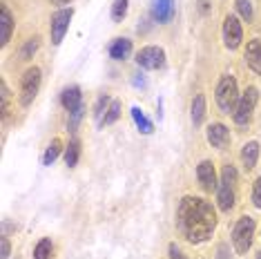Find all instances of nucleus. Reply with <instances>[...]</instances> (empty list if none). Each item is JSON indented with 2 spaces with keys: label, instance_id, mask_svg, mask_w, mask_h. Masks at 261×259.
I'll use <instances>...</instances> for the list:
<instances>
[{
  "label": "nucleus",
  "instance_id": "dca6fc26",
  "mask_svg": "<svg viewBox=\"0 0 261 259\" xmlns=\"http://www.w3.org/2000/svg\"><path fill=\"white\" fill-rule=\"evenodd\" d=\"M108 51H110V58H114V61H125V58L132 54V40L129 38H114Z\"/></svg>",
  "mask_w": 261,
  "mask_h": 259
},
{
  "label": "nucleus",
  "instance_id": "f704fd0d",
  "mask_svg": "<svg viewBox=\"0 0 261 259\" xmlns=\"http://www.w3.org/2000/svg\"><path fill=\"white\" fill-rule=\"evenodd\" d=\"M257 259H261V248H259V252H257Z\"/></svg>",
  "mask_w": 261,
  "mask_h": 259
},
{
  "label": "nucleus",
  "instance_id": "f3484780",
  "mask_svg": "<svg viewBox=\"0 0 261 259\" xmlns=\"http://www.w3.org/2000/svg\"><path fill=\"white\" fill-rule=\"evenodd\" d=\"M241 161H243V168L246 170H252L254 166H257V161H259V143L257 141H248V143L243 145Z\"/></svg>",
  "mask_w": 261,
  "mask_h": 259
},
{
  "label": "nucleus",
  "instance_id": "20e7f679",
  "mask_svg": "<svg viewBox=\"0 0 261 259\" xmlns=\"http://www.w3.org/2000/svg\"><path fill=\"white\" fill-rule=\"evenodd\" d=\"M254 232H257V221L248 215L239 217V221L234 223V230H232V246H234L237 255H246L250 250V246L254 241Z\"/></svg>",
  "mask_w": 261,
  "mask_h": 259
},
{
  "label": "nucleus",
  "instance_id": "423d86ee",
  "mask_svg": "<svg viewBox=\"0 0 261 259\" xmlns=\"http://www.w3.org/2000/svg\"><path fill=\"white\" fill-rule=\"evenodd\" d=\"M257 101H259V90L254 85H250L246 92L239 96V103L232 112V119L237 125H248L252 121V114H254V108H257Z\"/></svg>",
  "mask_w": 261,
  "mask_h": 259
},
{
  "label": "nucleus",
  "instance_id": "f257e3e1",
  "mask_svg": "<svg viewBox=\"0 0 261 259\" xmlns=\"http://www.w3.org/2000/svg\"><path fill=\"white\" fill-rule=\"evenodd\" d=\"M176 228L190 244H203L217 228V213L203 197H183L176 208Z\"/></svg>",
  "mask_w": 261,
  "mask_h": 259
},
{
  "label": "nucleus",
  "instance_id": "c85d7f7f",
  "mask_svg": "<svg viewBox=\"0 0 261 259\" xmlns=\"http://www.w3.org/2000/svg\"><path fill=\"white\" fill-rule=\"evenodd\" d=\"M3 116H7V112H9V87H7V83L3 81Z\"/></svg>",
  "mask_w": 261,
  "mask_h": 259
},
{
  "label": "nucleus",
  "instance_id": "c756f323",
  "mask_svg": "<svg viewBox=\"0 0 261 259\" xmlns=\"http://www.w3.org/2000/svg\"><path fill=\"white\" fill-rule=\"evenodd\" d=\"M0 248H3V259H9V255H11V244H9V239L7 237H0Z\"/></svg>",
  "mask_w": 261,
  "mask_h": 259
},
{
  "label": "nucleus",
  "instance_id": "a878e982",
  "mask_svg": "<svg viewBox=\"0 0 261 259\" xmlns=\"http://www.w3.org/2000/svg\"><path fill=\"white\" fill-rule=\"evenodd\" d=\"M237 9H239V14H241L243 20L252 22L254 11H252V3H250V0H237Z\"/></svg>",
  "mask_w": 261,
  "mask_h": 259
},
{
  "label": "nucleus",
  "instance_id": "39448f33",
  "mask_svg": "<svg viewBox=\"0 0 261 259\" xmlns=\"http://www.w3.org/2000/svg\"><path fill=\"white\" fill-rule=\"evenodd\" d=\"M61 103L63 108L69 112V130H76L79 123L85 114V103H83V94H81V87H65L63 94H61Z\"/></svg>",
  "mask_w": 261,
  "mask_h": 259
},
{
  "label": "nucleus",
  "instance_id": "7ed1b4c3",
  "mask_svg": "<svg viewBox=\"0 0 261 259\" xmlns=\"http://www.w3.org/2000/svg\"><path fill=\"white\" fill-rule=\"evenodd\" d=\"M239 85H237V79L232 74H223L217 83V90H215V98H217V105L219 110L230 114L234 112L237 103H239Z\"/></svg>",
  "mask_w": 261,
  "mask_h": 259
},
{
  "label": "nucleus",
  "instance_id": "0eeeda50",
  "mask_svg": "<svg viewBox=\"0 0 261 259\" xmlns=\"http://www.w3.org/2000/svg\"><path fill=\"white\" fill-rule=\"evenodd\" d=\"M40 81H43V72L40 67H29L20 79V92H18V98H20V105H29L34 103V98L38 96V90H40Z\"/></svg>",
  "mask_w": 261,
  "mask_h": 259
},
{
  "label": "nucleus",
  "instance_id": "f8f14e48",
  "mask_svg": "<svg viewBox=\"0 0 261 259\" xmlns=\"http://www.w3.org/2000/svg\"><path fill=\"white\" fill-rule=\"evenodd\" d=\"M205 137H207V143H210L212 148L223 150V148H228V143H230V130L225 127L223 123H212V125L207 127Z\"/></svg>",
  "mask_w": 261,
  "mask_h": 259
},
{
  "label": "nucleus",
  "instance_id": "6e6552de",
  "mask_svg": "<svg viewBox=\"0 0 261 259\" xmlns=\"http://www.w3.org/2000/svg\"><path fill=\"white\" fill-rule=\"evenodd\" d=\"M74 18V9H58L51 14V22H49V36H51V45H61L65 34L69 29V22Z\"/></svg>",
  "mask_w": 261,
  "mask_h": 259
},
{
  "label": "nucleus",
  "instance_id": "cd10ccee",
  "mask_svg": "<svg viewBox=\"0 0 261 259\" xmlns=\"http://www.w3.org/2000/svg\"><path fill=\"white\" fill-rule=\"evenodd\" d=\"M252 203H254V208L261 210V176L252 184Z\"/></svg>",
  "mask_w": 261,
  "mask_h": 259
},
{
  "label": "nucleus",
  "instance_id": "72a5a7b5",
  "mask_svg": "<svg viewBox=\"0 0 261 259\" xmlns=\"http://www.w3.org/2000/svg\"><path fill=\"white\" fill-rule=\"evenodd\" d=\"M51 3H54V5H69L72 0H51Z\"/></svg>",
  "mask_w": 261,
  "mask_h": 259
},
{
  "label": "nucleus",
  "instance_id": "7c9ffc66",
  "mask_svg": "<svg viewBox=\"0 0 261 259\" xmlns=\"http://www.w3.org/2000/svg\"><path fill=\"white\" fill-rule=\"evenodd\" d=\"M168 252H170V259H186V255H183L181 248H179V246H176V244H170Z\"/></svg>",
  "mask_w": 261,
  "mask_h": 259
},
{
  "label": "nucleus",
  "instance_id": "b1692460",
  "mask_svg": "<svg viewBox=\"0 0 261 259\" xmlns=\"http://www.w3.org/2000/svg\"><path fill=\"white\" fill-rule=\"evenodd\" d=\"M38 47H40V38H38V36H34V38L25 40V45H22V47H20V51H18L20 61H29V58H34V54L38 51Z\"/></svg>",
  "mask_w": 261,
  "mask_h": 259
},
{
  "label": "nucleus",
  "instance_id": "1a4fd4ad",
  "mask_svg": "<svg viewBox=\"0 0 261 259\" xmlns=\"http://www.w3.org/2000/svg\"><path fill=\"white\" fill-rule=\"evenodd\" d=\"M136 63H139V67H143V69H161L165 65L163 47H156V45L143 47V49L136 54Z\"/></svg>",
  "mask_w": 261,
  "mask_h": 259
},
{
  "label": "nucleus",
  "instance_id": "9d476101",
  "mask_svg": "<svg viewBox=\"0 0 261 259\" xmlns=\"http://www.w3.org/2000/svg\"><path fill=\"white\" fill-rule=\"evenodd\" d=\"M243 40V27L237 16L228 14L223 18V45L228 47V49H237V47L241 45Z\"/></svg>",
  "mask_w": 261,
  "mask_h": 259
},
{
  "label": "nucleus",
  "instance_id": "6ab92c4d",
  "mask_svg": "<svg viewBox=\"0 0 261 259\" xmlns=\"http://www.w3.org/2000/svg\"><path fill=\"white\" fill-rule=\"evenodd\" d=\"M132 119H134V123H136V127H139L143 134H152V132H154L152 121H147V119H145V114L141 112L139 105H134V108H132Z\"/></svg>",
  "mask_w": 261,
  "mask_h": 259
},
{
  "label": "nucleus",
  "instance_id": "473e14b6",
  "mask_svg": "<svg viewBox=\"0 0 261 259\" xmlns=\"http://www.w3.org/2000/svg\"><path fill=\"white\" fill-rule=\"evenodd\" d=\"M199 9H201V14H205L207 11V0H199Z\"/></svg>",
  "mask_w": 261,
  "mask_h": 259
},
{
  "label": "nucleus",
  "instance_id": "a211bd4d",
  "mask_svg": "<svg viewBox=\"0 0 261 259\" xmlns=\"http://www.w3.org/2000/svg\"><path fill=\"white\" fill-rule=\"evenodd\" d=\"M190 110H192L190 112V116H192L194 127H199L201 123H203V119H205V96L203 94H197V96L192 98V108Z\"/></svg>",
  "mask_w": 261,
  "mask_h": 259
},
{
  "label": "nucleus",
  "instance_id": "ddd939ff",
  "mask_svg": "<svg viewBox=\"0 0 261 259\" xmlns=\"http://www.w3.org/2000/svg\"><path fill=\"white\" fill-rule=\"evenodd\" d=\"M174 14H176L174 0H152V18L156 22L165 25V22L174 18Z\"/></svg>",
  "mask_w": 261,
  "mask_h": 259
},
{
  "label": "nucleus",
  "instance_id": "aec40b11",
  "mask_svg": "<svg viewBox=\"0 0 261 259\" xmlns=\"http://www.w3.org/2000/svg\"><path fill=\"white\" fill-rule=\"evenodd\" d=\"M110 105H112V98L108 96V94H100L96 105H94V119L98 121V125H103V119H105V114H108Z\"/></svg>",
  "mask_w": 261,
  "mask_h": 259
},
{
  "label": "nucleus",
  "instance_id": "2f4dec72",
  "mask_svg": "<svg viewBox=\"0 0 261 259\" xmlns=\"http://www.w3.org/2000/svg\"><path fill=\"white\" fill-rule=\"evenodd\" d=\"M219 259H228V246H219Z\"/></svg>",
  "mask_w": 261,
  "mask_h": 259
},
{
  "label": "nucleus",
  "instance_id": "4468645a",
  "mask_svg": "<svg viewBox=\"0 0 261 259\" xmlns=\"http://www.w3.org/2000/svg\"><path fill=\"white\" fill-rule=\"evenodd\" d=\"M243 58H246L248 67H250L254 74H259V76H261V40H259V38L248 40V45H246V54H243Z\"/></svg>",
  "mask_w": 261,
  "mask_h": 259
},
{
  "label": "nucleus",
  "instance_id": "5701e85b",
  "mask_svg": "<svg viewBox=\"0 0 261 259\" xmlns=\"http://www.w3.org/2000/svg\"><path fill=\"white\" fill-rule=\"evenodd\" d=\"M51 252H54V244H51L49 237H45L34 248V259H51Z\"/></svg>",
  "mask_w": 261,
  "mask_h": 259
},
{
  "label": "nucleus",
  "instance_id": "f03ea898",
  "mask_svg": "<svg viewBox=\"0 0 261 259\" xmlns=\"http://www.w3.org/2000/svg\"><path fill=\"white\" fill-rule=\"evenodd\" d=\"M234 199H237V170L232 166H225L221 172L217 186V205L221 213H230L234 208Z\"/></svg>",
  "mask_w": 261,
  "mask_h": 259
},
{
  "label": "nucleus",
  "instance_id": "2eb2a0df",
  "mask_svg": "<svg viewBox=\"0 0 261 259\" xmlns=\"http://www.w3.org/2000/svg\"><path fill=\"white\" fill-rule=\"evenodd\" d=\"M0 29H3V34H0V43H3V47H5L11 40V34H14V16H11L7 5H0Z\"/></svg>",
  "mask_w": 261,
  "mask_h": 259
},
{
  "label": "nucleus",
  "instance_id": "bb28decb",
  "mask_svg": "<svg viewBox=\"0 0 261 259\" xmlns=\"http://www.w3.org/2000/svg\"><path fill=\"white\" fill-rule=\"evenodd\" d=\"M118 116H121V101H112L108 114H105V119H103V125H112V123H116Z\"/></svg>",
  "mask_w": 261,
  "mask_h": 259
},
{
  "label": "nucleus",
  "instance_id": "4be33fe9",
  "mask_svg": "<svg viewBox=\"0 0 261 259\" xmlns=\"http://www.w3.org/2000/svg\"><path fill=\"white\" fill-rule=\"evenodd\" d=\"M79 159H81V143L74 139V141H69V145L65 148V163H67L69 168H76Z\"/></svg>",
  "mask_w": 261,
  "mask_h": 259
},
{
  "label": "nucleus",
  "instance_id": "412c9836",
  "mask_svg": "<svg viewBox=\"0 0 261 259\" xmlns=\"http://www.w3.org/2000/svg\"><path fill=\"white\" fill-rule=\"evenodd\" d=\"M61 150H63V141L61 139H51V143L47 145V150L43 154V163H45V166H51V163L58 159V154H61Z\"/></svg>",
  "mask_w": 261,
  "mask_h": 259
},
{
  "label": "nucleus",
  "instance_id": "9b49d317",
  "mask_svg": "<svg viewBox=\"0 0 261 259\" xmlns=\"http://www.w3.org/2000/svg\"><path fill=\"white\" fill-rule=\"evenodd\" d=\"M197 179H199V184L201 188H203L205 192H212V190H217V186H219V179H217V170H215V163L212 161H201L199 166H197Z\"/></svg>",
  "mask_w": 261,
  "mask_h": 259
},
{
  "label": "nucleus",
  "instance_id": "393cba45",
  "mask_svg": "<svg viewBox=\"0 0 261 259\" xmlns=\"http://www.w3.org/2000/svg\"><path fill=\"white\" fill-rule=\"evenodd\" d=\"M127 3L129 0H114L112 5V20L114 22H121L127 16Z\"/></svg>",
  "mask_w": 261,
  "mask_h": 259
}]
</instances>
